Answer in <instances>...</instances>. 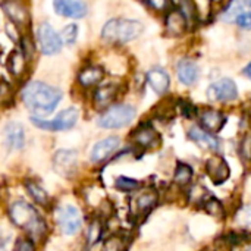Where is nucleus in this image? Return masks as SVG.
I'll return each instance as SVG.
<instances>
[{"mask_svg":"<svg viewBox=\"0 0 251 251\" xmlns=\"http://www.w3.org/2000/svg\"><path fill=\"white\" fill-rule=\"evenodd\" d=\"M21 99L26 109L35 116H46L51 113L62 100V91L41 81H32L24 87Z\"/></svg>","mask_w":251,"mask_h":251,"instance_id":"1","label":"nucleus"},{"mask_svg":"<svg viewBox=\"0 0 251 251\" xmlns=\"http://www.w3.org/2000/svg\"><path fill=\"white\" fill-rule=\"evenodd\" d=\"M9 218L18 228L24 229L34 240L41 238L47 231L46 222L41 219L38 212L24 200H16L9 206Z\"/></svg>","mask_w":251,"mask_h":251,"instance_id":"2","label":"nucleus"},{"mask_svg":"<svg viewBox=\"0 0 251 251\" xmlns=\"http://www.w3.org/2000/svg\"><path fill=\"white\" fill-rule=\"evenodd\" d=\"M144 25L137 19L115 18L104 24L101 38L107 43H128L141 35Z\"/></svg>","mask_w":251,"mask_h":251,"instance_id":"3","label":"nucleus"},{"mask_svg":"<svg viewBox=\"0 0 251 251\" xmlns=\"http://www.w3.org/2000/svg\"><path fill=\"white\" fill-rule=\"evenodd\" d=\"M135 118V109L129 104H115L106 109L97 119V125L106 129H118L129 125Z\"/></svg>","mask_w":251,"mask_h":251,"instance_id":"4","label":"nucleus"},{"mask_svg":"<svg viewBox=\"0 0 251 251\" xmlns=\"http://www.w3.org/2000/svg\"><path fill=\"white\" fill-rule=\"evenodd\" d=\"M78 118H79L78 110L75 107H71V109L62 110L51 121H46L41 116H31V122H32V125H35L37 128H40L43 131L57 132V131H68V129L74 128Z\"/></svg>","mask_w":251,"mask_h":251,"instance_id":"5","label":"nucleus"},{"mask_svg":"<svg viewBox=\"0 0 251 251\" xmlns=\"http://www.w3.org/2000/svg\"><path fill=\"white\" fill-rule=\"evenodd\" d=\"M37 44L43 54L53 56L60 51L63 43L60 40V35L56 32V29L50 24L43 22L37 28Z\"/></svg>","mask_w":251,"mask_h":251,"instance_id":"6","label":"nucleus"},{"mask_svg":"<svg viewBox=\"0 0 251 251\" xmlns=\"http://www.w3.org/2000/svg\"><path fill=\"white\" fill-rule=\"evenodd\" d=\"M56 222L59 225V229L65 235H74L81 228V215L75 206L65 204L57 209L56 212Z\"/></svg>","mask_w":251,"mask_h":251,"instance_id":"7","label":"nucleus"},{"mask_svg":"<svg viewBox=\"0 0 251 251\" xmlns=\"http://www.w3.org/2000/svg\"><path fill=\"white\" fill-rule=\"evenodd\" d=\"M207 97L210 101H232L238 97L237 84L231 78L215 81L207 88Z\"/></svg>","mask_w":251,"mask_h":251,"instance_id":"8","label":"nucleus"},{"mask_svg":"<svg viewBox=\"0 0 251 251\" xmlns=\"http://www.w3.org/2000/svg\"><path fill=\"white\" fill-rule=\"evenodd\" d=\"M53 9L57 15L72 19L84 18L88 12L84 0H53Z\"/></svg>","mask_w":251,"mask_h":251,"instance_id":"9","label":"nucleus"},{"mask_svg":"<svg viewBox=\"0 0 251 251\" xmlns=\"http://www.w3.org/2000/svg\"><path fill=\"white\" fill-rule=\"evenodd\" d=\"M76 151L75 150H59L53 157V168L62 176H71L76 171Z\"/></svg>","mask_w":251,"mask_h":251,"instance_id":"10","label":"nucleus"},{"mask_svg":"<svg viewBox=\"0 0 251 251\" xmlns=\"http://www.w3.org/2000/svg\"><path fill=\"white\" fill-rule=\"evenodd\" d=\"M206 174L213 181V184L219 185L229 178L231 169L225 159H222L221 156H213L206 162Z\"/></svg>","mask_w":251,"mask_h":251,"instance_id":"11","label":"nucleus"},{"mask_svg":"<svg viewBox=\"0 0 251 251\" xmlns=\"http://www.w3.org/2000/svg\"><path fill=\"white\" fill-rule=\"evenodd\" d=\"M157 203V193L154 190H146L135 196L131 203V212L137 218L146 216Z\"/></svg>","mask_w":251,"mask_h":251,"instance_id":"12","label":"nucleus"},{"mask_svg":"<svg viewBox=\"0 0 251 251\" xmlns=\"http://www.w3.org/2000/svg\"><path fill=\"white\" fill-rule=\"evenodd\" d=\"M119 147V138L118 137H107L104 140H100L96 143L91 149L90 159L93 163H100L109 159Z\"/></svg>","mask_w":251,"mask_h":251,"instance_id":"13","label":"nucleus"},{"mask_svg":"<svg viewBox=\"0 0 251 251\" xmlns=\"http://www.w3.org/2000/svg\"><path fill=\"white\" fill-rule=\"evenodd\" d=\"M176 76L178 81L184 85H193L199 81L200 69L197 63L191 59H181L176 63Z\"/></svg>","mask_w":251,"mask_h":251,"instance_id":"14","label":"nucleus"},{"mask_svg":"<svg viewBox=\"0 0 251 251\" xmlns=\"http://www.w3.org/2000/svg\"><path fill=\"white\" fill-rule=\"evenodd\" d=\"M200 118V122H201V126L204 131L213 134V132H219L225 122H226V118L222 112L219 110H215V109H203L199 115Z\"/></svg>","mask_w":251,"mask_h":251,"instance_id":"15","label":"nucleus"},{"mask_svg":"<svg viewBox=\"0 0 251 251\" xmlns=\"http://www.w3.org/2000/svg\"><path fill=\"white\" fill-rule=\"evenodd\" d=\"M147 82L156 94H165L169 90L171 78L163 68L156 66L147 72Z\"/></svg>","mask_w":251,"mask_h":251,"instance_id":"16","label":"nucleus"},{"mask_svg":"<svg viewBox=\"0 0 251 251\" xmlns=\"http://www.w3.org/2000/svg\"><path fill=\"white\" fill-rule=\"evenodd\" d=\"M134 143L143 149H150L154 147L159 143V134L156 132V129L150 125H141L138 126L134 134H132Z\"/></svg>","mask_w":251,"mask_h":251,"instance_id":"17","label":"nucleus"},{"mask_svg":"<svg viewBox=\"0 0 251 251\" xmlns=\"http://www.w3.org/2000/svg\"><path fill=\"white\" fill-rule=\"evenodd\" d=\"M4 138L12 150H21L25 144V131L19 122H9L4 128Z\"/></svg>","mask_w":251,"mask_h":251,"instance_id":"18","label":"nucleus"},{"mask_svg":"<svg viewBox=\"0 0 251 251\" xmlns=\"http://www.w3.org/2000/svg\"><path fill=\"white\" fill-rule=\"evenodd\" d=\"M4 13L15 25H26L28 24V12L25 6L16 0H6L1 4Z\"/></svg>","mask_w":251,"mask_h":251,"instance_id":"19","label":"nucleus"},{"mask_svg":"<svg viewBox=\"0 0 251 251\" xmlns=\"http://www.w3.org/2000/svg\"><path fill=\"white\" fill-rule=\"evenodd\" d=\"M188 135H190V138H191L193 141H196L197 144H200V146L204 147V149H209V150H213V151L219 150V140H218L213 134L204 131L203 128L193 126V128L190 129Z\"/></svg>","mask_w":251,"mask_h":251,"instance_id":"20","label":"nucleus"},{"mask_svg":"<svg viewBox=\"0 0 251 251\" xmlns=\"http://www.w3.org/2000/svg\"><path fill=\"white\" fill-rule=\"evenodd\" d=\"M103 78H104L103 68H100L97 65H90V66L81 69V72L78 75V82L82 87H94V85L100 84V81Z\"/></svg>","mask_w":251,"mask_h":251,"instance_id":"21","label":"nucleus"},{"mask_svg":"<svg viewBox=\"0 0 251 251\" xmlns=\"http://www.w3.org/2000/svg\"><path fill=\"white\" fill-rule=\"evenodd\" d=\"M187 19L181 13V10H172L166 16V32L172 37H178L185 31Z\"/></svg>","mask_w":251,"mask_h":251,"instance_id":"22","label":"nucleus"},{"mask_svg":"<svg viewBox=\"0 0 251 251\" xmlns=\"http://www.w3.org/2000/svg\"><path fill=\"white\" fill-rule=\"evenodd\" d=\"M116 93H118V88L116 85L113 84H107V85H103V87H99L94 93V104L97 109H103L106 106H109L115 97H116Z\"/></svg>","mask_w":251,"mask_h":251,"instance_id":"23","label":"nucleus"},{"mask_svg":"<svg viewBox=\"0 0 251 251\" xmlns=\"http://www.w3.org/2000/svg\"><path fill=\"white\" fill-rule=\"evenodd\" d=\"M25 54L21 50H15L10 53L7 59V69L13 76H21L25 72Z\"/></svg>","mask_w":251,"mask_h":251,"instance_id":"24","label":"nucleus"},{"mask_svg":"<svg viewBox=\"0 0 251 251\" xmlns=\"http://www.w3.org/2000/svg\"><path fill=\"white\" fill-rule=\"evenodd\" d=\"M193 179V169L185 165V163H178L176 166V171H175V176H174V181L181 185V187H185L191 182Z\"/></svg>","mask_w":251,"mask_h":251,"instance_id":"25","label":"nucleus"},{"mask_svg":"<svg viewBox=\"0 0 251 251\" xmlns=\"http://www.w3.org/2000/svg\"><path fill=\"white\" fill-rule=\"evenodd\" d=\"M26 191H28V194L35 200V203H38V204H41V206L47 204V201H49L47 193H46L40 185H37L35 182H26Z\"/></svg>","mask_w":251,"mask_h":251,"instance_id":"26","label":"nucleus"},{"mask_svg":"<svg viewBox=\"0 0 251 251\" xmlns=\"http://www.w3.org/2000/svg\"><path fill=\"white\" fill-rule=\"evenodd\" d=\"M13 103V90L7 81H0V107H9Z\"/></svg>","mask_w":251,"mask_h":251,"instance_id":"27","label":"nucleus"},{"mask_svg":"<svg viewBox=\"0 0 251 251\" xmlns=\"http://www.w3.org/2000/svg\"><path fill=\"white\" fill-rule=\"evenodd\" d=\"M203 200H204V209H206L207 213H210V215H213V216H218V218L224 216L225 212H224V207H222V204H221L219 200H216V199L212 197V196L203 197Z\"/></svg>","mask_w":251,"mask_h":251,"instance_id":"28","label":"nucleus"},{"mask_svg":"<svg viewBox=\"0 0 251 251\" xmlns=\"http://www.w3.org/2000/svg\"><path fill=\"white\" fill-rule=\"evenodd\" d=\"M243 12V4L238 1V0H231L228 7L224 10L222 13V19L229 22V21H235L238 18V15Z\"/></svg>","mask_w":251,"mask_h":251,"instance_id":"29","label":"nucleus"},{"mask_svg":"<svg viewBox=\"0 0 251 251\" xmlns=\"http://www.w3.org/2000/svg\"><path fill=\"white\" fill-rule=\"evenodd\" d=\"M59 35H60V40L63 44H74L78 38V25L76 24L66 25Z\"/></svg>","mask_w":251,"mask_h":251,"instance_id":"30","label":"nucleus"},{"mask_svg":"<svg viewBox=\"0 0 251 251\" xmlns=\"http://www.w3.org/2000/svg\"><path fill=\"white\" fill-rule=\"evenodd\" d=\"M116 188L119 191H124V193H131L134 190H137L140 187V182L137 179H132V178H128V176H119L116 179Z\"/></svg>","mask_w":251,"mask_h":251,"instance_id":"31","label":"nucleus"},{"mask_svg":"<svg viewBox=\"0 0 251 251\" xmlns=\"http://www.w3.org/2000/svg\"><path fill=\"white\" fill-rule=\"evenodd\" d=\"M181 13L184 15V18L188 21L196 18V6L193 3V0H181Z\"/></svg>","mask_w":251,"mask_h":251,"instance_id":"32","label":"nucleus"},{"mask_svg":"<svg viewBox=\"0 0 251 251\" xmlns=\"http://www.w3.org/2000/svg\"><path fill=\"white\" fill-rule=\"evenodd\" d=\"M124 240L119 238V237H112L106 241V244L103 246V250L101 251H124Z\"/></svg>","mask_w":251,"mask_h":251,"instance_id":"33","label":"nucleus"},{"mask_svg":"<svg viewBox=\"0 0 251 251\" xmlns=\"http://www.w3.org/2000/svg\"><path fill=\"white\" fill-rule=\"evenodd\" d=\"M240 154L246 160H251V132L243 138L241 146H240Z\"/></svg>","mask_w":251,"mask_h":251,"instance_id":"34","label":"nucleus"},{"mask_svg":"<svg viewBox=\"0 0 251 251\" xmlns=\"http://www.w3.org/2000/svg\"><path fill=\"white\" fill-rule=\"evenodd\" d=\"M237 25L243 29H251V10L250 12H241L238 18L235 19Z\"/></svg>","mask_w":251,"mask_h":251,"instance_id":"35","label":"nucleus"},{"mask_svg":"<svg viewBox=\"0 0 251 251\" xmlns=\"http://www.w3.org/2000/svg\"><path fill=\"white\" fill-rule=\"evenodd\" d=\"M13 251H35V247H34V243H32V241L19 238V240L16 241V244H15Z\"/></svg>","mask_w":251,"mask_h":251,"instance_id":"36","label":"nucleus"},{"mask_svg":"<svg viewBox=\"0 0 251 251\" xmlns=\"http://www.w3.org/2000/svg\"><path fill=\"white\" fill-rule=\"evenodd\" d=\"M100 232H101L100 225H99L97 222L91 224V226H90V229H88V243H90V244H94V243L99 240Z\"/></svg>","mask_w":251,"mask_h":251,"instance_id":"37","label":"nucleus"},{"mask_svg":"<svg viewBox=\"0 0 251 251\" xmlns=\"http://www.w3.org/2000/svg\"><path fill=\"white\" fill-rule=\"evenodd\" d=\"M147 3H149L154 10H159V12L166 10V9L169 7V4H171L169 0H147Z\"/></svg>","mask_w":251,"mask_h":251,"instance_id":"38","label":"nucleus"},{"mask_svg":"<svg viewBox=\"0 0 251 251\" xmlns=\"http://www.w3.org/2000/svg\"><path fill=\"white\" fill-rule=\"evenodd\" d=\"M243 74H244V76H247L249 79H251V62L243 69Z\"/></svg>","mask_w":251,"mask_h":251,"instance_id":"39","label":"nucleus"},{"mask_svg":"<svg viewBox=\"0 0 251 251\" xmlns=\"http://www.w3.org/2000/svg\"><path fill=\"white\" fill-rule=\"evenodd\" d=\"M243 3H244L246 6H249V7H251V0H243Z\"/></svg>","mask_w":251,"mask_h":251,"instance_id":"40","label":"nucleus"},{"mask_svg":"<svg viewBox=\"0 0 251 251\" xmlns=\"http://www.w3.org/2000/svg\"><path fill=\"white\" fill-rule=\"evenodd\" d=\"M247 251H251V249H249V250H247Z\"/></svg>","mask_w":251,"mask_h":251,"instance_id":"41","label":"nucleus"}]
</instances>
